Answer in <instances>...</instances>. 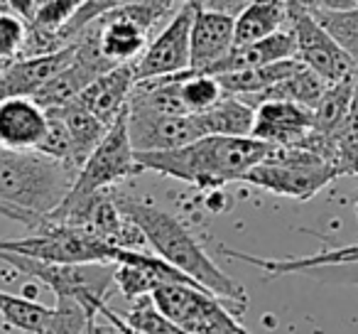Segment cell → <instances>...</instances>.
<instances>
[{"mask_svg": "<svg viewBox=\"0 0 358 334\" xmlns=\"http://www.w3.org/2000/svg\"><path fill=\"white\" fill-rule=\"evenodd\" d=\"M275 153V148L253 138H201L167 153H135L140 172L150 170L164 177L189 182L201 190H221L245 175Z\"/></svg>", "mask_w": 358, "mask_h": 334, "instance_id": "obj_2", "label": "cell"}, {"mask_svg": "<svg viewBox=\"0 0 358 334\" xmlns=\"http://www.w3.org/2000/svg\"><path fill=\"white\" fill-rule=\"evenodd\" d=\"M0 263L10 265L15 273L27 275L55 293L57 302H76L89 314H99L106 307V298L115 288V265L81 263V265H55L20 256L0 253Z\"/></svg>", "mask_w": 358, "mask_h": 334, "instance_id": "obj_4", "label": "cell"}, {"mask_svg": "<svg viewBox=\"0 0 358 334\" xmlns=\"http://www.w3.org/2000/svg\"><path fill=\"white\" fill-rule=\"evenodd\" d=\"M236 18L211 11L204 3H196L189 35V69L196 74H209L219 62L234 52Z\"/></svg>", "mask_w": 358, "mask_h": 334, "instance_id": "obj_14", "label": "cell"}, {"mask_svg": "<svg viewBox=\"0 0 358 334\" xmlns=\"http://www.w3.org/2000/svg\"><path fill=\"white\" fill-rule=\"evenodd\" d=\"M152 305L185 334H250L226 302L201 288L162 285L152 293Z\"/></svg>", "mask_w": 358, "mask_h": 334, "instance_id": "obj_8", "label": "cell"}, {"mask_svg": "<svg viewBox=\"0 0 358 334\" xmlns=\"http://www.w3.org/2000/svg\"><path fill=\"white\" fill-rule=\"evenodd\" d=\"M135 84L138 81H135L133 64L113 67L103 76H99L89 89L81 91L74 104H79L81 109H86L94 118H99L101 123L110 128L115 123V118L128 109Z\"/></svg>", "mask_w": 358, "mask_h": 334, "instance_id": "obj_17", "label": "cell"}, {"mask_svg": "<svg viewBox=\"0 0 358 334\" xmlns=\"http://www.w3.org/2000/svg\"><path fill=\"white\" fill-rule=\"evenodd\" d=\"M177 79H179V94H182V101H185V109L189 116L206 113V111H211L214 106H219L226 99L216 76L196 74V71L187 69L182 74H177Z\"/></svg>", "mask_w": 358, "mask_h": 334, "instance_id": "obj_25", "label": "cell"}, {"mask_svg": "<svg viewBox=\"0 0 358 334\" xmlns=\"http://www.w3.org/2000/svg\"><path fill=\"white\" fill-rule=\"evenodd\" d=\"M253 113L248 104H243L241 99L234 96H226L219 106H214L206 113H199L201 130H204V138H250V130H253Z\"/></svg>", "mask_w": 358, "mask_h": 334, "instance_id": "obj_23", "label": "cell"}, {"mask_svg": "<svg viewBox=\"0 0 358 334\" xmlns=\"http://www.w3.org/2000/svg\"><path fill=\"white\" fill-rule=\"evenodd\" d=\"M253 111V140L275 150L304 148L312 133V111L287 101H263Z\"/></svg>", "mask_w": 358, "mask_h": 334, "instance_id": "obj_13", "label": "cell"}, {"mask_svg": "<svg viewBox=\"0 0 358 334\" xmlns=\"http://www.w3.org/2000/svg\"><path fill=\"white\" fill-rule=\"evenodd\" d=\"M50 113L55 118H59V123L64 125L66 135H69V143L74 148V160L76 167H84V162L89 160V155L99 148V143L108 133V125H103L99 118L89 113L86 109H81L79 104H66L59 109H50Z\"/></svg>", "mask_w": 358, "mask_h": 334, "instance_id": "obj_22", "label": "cell"}, {"mask_svg": "<svg viewBox=\"0 0 358 334\" xmlns=\"http://www.w3.org/2000/svg\"><path fill=\"white\" fill-rule=\"evenodd\" d=\"M221 253L229 258L243 260L248 265H255L268 275H287V273H302L307 268H317V265H338V263H358V244L353 246H336V249L319 251L314 256H304V258H260L253 253H243V251L226 249L221 246Z\"/></svg>", "mask_w": 358, "mask_h": 334, "instance_id": "obj_19", "label": "cell"}, {"mask_svg": "<svg viewBox=\"0 0 358 334\" xmlns=\"http://www.w3.org/2000/svg\"><path fill=\"white\" fill-rule=\"evenodd\" d=\"M289 32L294 37V60L317 74L327 86L358 79V69L343 55V50L324 32V27L312 18L304 3L287 0Z\"/></svg>", "mask_w": 358, "mask_h": 334, "instance_id": "obj_10", "label": "cell"}, {"mask_svg": "<svg viewBox=\"0 0 358 334\" xmlns=\"http://www.w3.org/2000/svg\"><path fill=\"white\" fill-rule=\"evenodd\" d=\"M331 165L334 170L338 172V177L341 175L358 177V86H356V94H353L346 120L338 128V133L334 135Z\"/></svg>", "mask_w": 358, "mask_h": 334, "instance_id": "obj_26", "label": "cell"}, {"mask_svg": "<svg viewBox=\"0 0 358 334\" xmlns=\"http://www.w3.org/2000/svg\"><path fill=\"white\" fill-rule=\"evenodd\" d=\"M304 6L358 69V3L317 0V3H304Z\"/></svg>", "mask_w": 358, "mask_h": 334, "instance_id": "obj_20", "label": "cell"}, {"mask_svg": "<svg viewBox=\"0 0 358 334\" xmlns=\"http://www.w3.org/2000/svg\"><path fill=\"white\" fill-rule=\"evenodd\" d=\"M52 317H55V307L0 290V319L8 327L20 329L25 334H45Z\"/></svg>", "mask_w": 358, "mask_h": 334, "instance_id": "obj_24", "label": "cell"}, {"mask_svg": "<svg viewBox=\"0 0 358 334\" xmlns=\"http://www.w3.org/2000/svg\"><path fill=\"white\" fill-rule=\"evenodd\" d=\"M74 60V45L66 50L40 57H20L0 64V101L6 99H32L45 84L66 69Z\"/></svg>", "mask_w": 358, "mask_h": 334, "instance_id": "obj_15", "label": "cell"}, {"mask_svg": "<svg viewBox=\"0 0 358 334\" xmlns=\"http://www.w3.org/2000/svg\"><path fill=\"white\" fill-rule=\"evenodd\" d=\"M101 312H103V314H106V317H108V319H110V322H113V324H115V329H118V332H120V334H138V332H133V329H128V327H125V324H123V322H120L118 312H113V309H110V307H108V305H106V307H103V309H101Z\"/></svg>", "mask_w": 358, "mask_h": 334, "instance_id": "obj_29", "label": "cell"}, {"mask_svg": "<svg viewBox=\"0 0 358 334\" xmlns=\"http://www.w3.org/2000/svg\"><path fill=\"white\" fill-rule=\"evenodd\" d=\"M196 3H179L174 15L167 20L148 50L133 62L135 81H152L162 76H174L189 69V35Z\"/></svg>", "mask_w": 358, "mask_h": 334, "instance_id": "obj_11", "label": "cell"}, {"mask_svg": "<svg viewBox=\"0 0 358 334\" xmlns=\"http://www.w3.org/2000/svg\"><path fill=\"white\" fill-rule=\"evenodd\" d=\"M299 275L319 280V283H338V285H358V263H338V265H317L307 268Z\"/></svg>", "mask_w": 358, "mask_h": 334, "instance_id": "obj_28", "label": "cell"}, {"mask_svg": "<svg viewBox=\"0 0 358 334\" xmlns=\"http://www.w3.org/2000/svg\"><path fill=\"white\" fill-rule=\"evenodd\" d=\"M128 138L133 153H167L204 138L196 116H162L128 104Z\"/></svg>", "mask_w": 358, "mask_h": 334, "instance_id": "obj_12", "label": "cell"}, {"mask_svg": "<svg viewBox=\"0 0 358 334\" xmlns=\"http://www.w3.org/2000/svg\"><path fill=\"white\" fill-rule=\"evenodd\" d=\"M123 251L128 249H115L103 241L91 239L84 231L59 224H42L35 234L25 239H0V253L55 265H118Z\"/></svg>", "mask_w": 358, "mask_h": 334, "instance_id": "obj_6", "label": "cell"}, {"mask_svg": "<svg viewBox=\"0 0 358 334\" xmlns=\"http://www.w3.org/2000/svg\"><path fill=\"white\" fill-rule=\"evenodd\" d=\"M289 27V8L280 0L248 3L234 25V50L263 42Z\"/></svg>", "mask_w": 358, "mask_h": 334, "instance_id": "obj_18", "label": "cell"}, {"mask_svg": "<svg viewBox=\"0 0 358 334\" xmlns=\"http://www.w3.org/2000/svg\"><path fill=\"white\" fill-rule=\"evenodd\" d=\"M79 172L40 153L0 148V216L37 231L64 200Z\"/></svg>", "mask_w": 358, "mask_h": 334, "instance_id": "obj_3", "label": "cell"}, {"mask_svg": "<svg viewBox=\"0 0 358 334\" xmlns=\"http://www.w3.org/2000/svg\"><path fill=\"white\" fill-rule=\"evenodd\" d=\"M110 192H113L115 207L120 209V214L133 221V226L143 234L145 244L155 251L157 258H162L164 263L187 275L201 290L226 302V307L236 317L248 309V293L243 285L216 265V260L206 253L204 246L189 234V229L177 216L145 200H135V197L120 195L115 190Z\"/></svg>", "mask_w": 358, "mask_h": 334, "instance_id": "obj_1", "label": "cell"}, {"mask_svg": "<svg viewBox=\"0 0 358 334\" xmlns=\"http://www.w3.org/2000/svg\"><path fill=\"white\" fill-rule=\"evenodd\" d=\"M138 172L140 167L135 162L133 145H130L128 138V109H125L108 128V133L99 143V148L89 155V160L79 170L74 187H71L69 197H66L62 207L79 204L81 200L96 195V192L113 190L118 182L130 180Z\"/></svg>", "mask_w": 358, "mask_h": 334, "instance_id": "obj_9", "label": "cell"}, {"mask_svg": "<svg viewBox=\"0 0 358 334\" xmlns=\"http://www.w3.org/2000/svg\"><path fill=\"white\" fill-rule=\"evenodd\" d=\"M336 177L338 172L334 170V165H329L319 155L307 153V150L287 148L275 150L270 158L255 165L253 170L245 175L243 182L260 187V190H268L273 195L307 202L327 185H331Z\"/></svg>", "mask_w": 358, "mask_h": 334, "instance_id": "obj_7", "label": "cell"}, {"mask_svg": "<svg viewBox=\"0 0 358 334\" xmlns=\"http://www.w3.org/2000/svg\"><path fill=\"white\" fill-rule=\"evenodd\" d=\"M47 135V111L32 99L0 101V148L13 153H37Z\"/></svg>", "mask_w": 358, "mask_h": 334, "instance_id": "obj_16", "label": "cell"}, {"mask_svg": "<svg viewBox=\"0 0 358 334\" xmlns=\"http://www.w3.org/2000/svg\"><path fill=\"white\" fill-rule=\"evenodd\" d=\"M179 3H115L94 22L99 52L110 67L133 64L150 45V32L174 15Z\"/></svg>", "mask_w": 358, "mask_h": 334, "instance_id": "obj_5", "label": "cell"}, {"mask_svg": "<svg viewBox=\"0 0 358 334\" xmlns=\"http://www.w3.org/2000/svg\"><path fill=\"white\" fill-rule=\"evenodd\" d=\"M289 60H294V37L287 27V30H282L280 35H273L263 42H255V45L234 50L206 76L245 71V69H255V67H270V64H278V62H289Z\"/></svg>", "mask_w": 358, "mask_h": 334, "instance_id": "obj_21", "label": "cell"}, {"mask_svg": "<svg viewBox=\"0 0 358 334\" xmlns=\"http://www.w3.org/2000/svg\"><path fill=\"white\" fill-rule=\"evenodd\" d=\"M27 45V25L0 3V64L20 60Z\"/></svg>", "mask_w": 358, "mask_h": 334, "instance_id": "obj_27", "label": "cell"}]
</instances>
